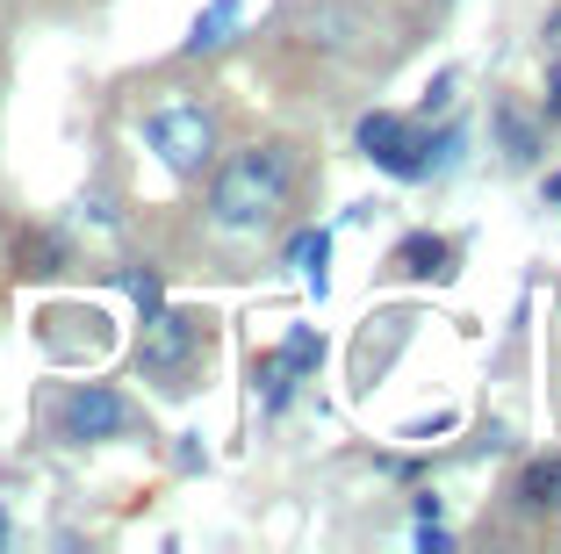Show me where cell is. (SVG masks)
<instances>
[{
	"instance_id": "9a60e30c",
	"label": "cell",
	"mask_w": 561,
	"mask_h": 554,
	"mask_svg": "<svg viewBox=\"0 0 561 554\" xmlns=\"http://www.w3.org/2000/svg\"><path fill=\"white\" fill-rule=\"evenodd\" d=\"M80 224H94V230H116L123 224V210L108 195H80Z\"/></svg>"
},
{
	"instance_id": "e0dca14e",
	"label": "cell",
	"mask_w": 561,
	"mask_h": 554,
	"mask_svg": "<svg viewBox=\"0 0 561 554\" xmlns=\"http://www.w3.org/2000/svg\"><path fill=\"white\" fill-rule=\"evenodd\" d=\"M547 202H561V173H547Z\"/></svg>"
},
{
	"instance_id": "7c38bea8",
	"label": "cell",
	"mask_w": 561,
	"mask_h": 554,
	"mask_svg": "<svg viewBox=\"0 0 561 554\" xmlns=\"http://www.w3.org/2000/svg\"><path fill=\"white\" fill-rule=\"evenodd\" d=\"M252 375H260V404H266V418H280V410H288V396H296V368H288V360L280 353H260V368H252Z\"/></svg>"
},
{
	"instance_id": "9c48e42d",
	"label": "cell",
	"mask_w": 561,
	"mask_h": 554,
	"mask_svg": "<svg viewBox=\"0 0 561 554\" xmlns=\"http://www.w3.org/2000/svg\"><path fill=\"white\" fill-rule=\"evenodd\" d=\"M496 137H504V166H533L540 159V131L518 101H496Z\"/></svg>"
},
{
	"instance_id": "2e32d148",
	"label": "cell",
	"mask_w": 561,
	"mask_h": 554,
	"mask_svg": "<svg viewBox=\"0 0 561 554\" xmlns=\"http://www.w3.org/2000/svg\"><path fill=\"white\" fill-rule=\"evenodd\" d=\"M547 123H561V58L547 66Z\"/></svg>"
},
{
	"instance_id": "30bf717a",
	"label": "cell",
	"mask_w": 561,
	"mask_h": 554,
	"mask_svg": "<svg viewBox=\"0 0 561 554\" xmlns=\"http://www.w3.org/2000/svg\"><path fill=\"white\" fill-rule=\"evenodd\" d=\"M238 15H245V8H238V0H209V8H202L195 15V30H187V58H202V50H224L231 44V30H238Z\"/></svg>"
},
{
	"instance_id": "6da1fadb",
	"label": "cell",
	"mask_w": 561,
	"mask_h": 554,
	"mask_svg": "<svg viewBox=\"0 0 561 554\" xmlns=\"http://www.w3.org/2000/svg\"><path fill=\"white\" fill-rule=\"evenodd\" d=\"M296 195V151L288 145H245L231 159L209 166V195H202V216L224 238H260V230L280 224Z\"/></svg>"
},
{
	"instance_id": "3957f363",
	"label": "cell",
	"mask_w": 561,
	"mask_h": 554,
	"mask_svg": "<svg viewBox=\"0 0 561 554\" xmlns=\"http://www.w3.org/2000/svg\"><path fill=\"white\" fill-rule=\"evenodd\" d=\"M202 353H209V317L195 310H151L145 339H137V375L165 396H187L202 375Z\"/></svg>"
},
{
	"instance_id": "ac0fdd59",
	"label": "cell",
	"mask_w": 561,
	"mask_h": 554,
	"mask_svg": "<svg viewBox=\"0 0 561 554\" xmlns=\"http://www.w3.org/2000/svg\"><path fill=\"white\" fill-rule=\"evenodd\" d=\"M8 540H15V525H8V511H0V547H8Z\"/></svg>"
},
{
	"instance_id": "4fadbf2b",
	"label": "cell",
	"mask_w": 561,
	"mask_h": 554,
	"mask_svg": "<svg viewBox=\"0 0 561 554\" xmlns=\"http://www.w3.org/2000/svg\"><path fill=\"white\" fill-rule=\"evenodd\" d=\"M324 260H331V230H302V238H296V245H288V267H296V274H302V281H310V289H317V295H324V289H331V274H324Z\"/></svg>"
},
{
	"instance_id": "52a82bcc",
	"label": "cell",
	"mask_w": 561,
	"mask_h": 554,
	"mask_svg": "<svg viewBox=\"0 0 561 554\" xmlns=\"http://www.w3.org/2000/svg\"><path fill=\"white\" fill-rule=\"evenodd\" d=\"M66 267H72V238H66V230H22V238H15V274L22 281L66 274Z\"/></svg>"
},
{
	"instance_id": "7a4b0ae2",
	"label": "cell",
	"mask_w": 561,
	"mask_h": 554,
	"mask_svg": "<svg viewBox=\"0 0 561 554\" xmlns=\"http://www.w3.org/2000/svg\"><path fill=\"white\" fill-rule=\"evenodd\" d=\"M353 137H360V151L389 180H432V173L454 166V151H461V123H446L439 137H425V123H417V115H397V109L360 115V131H353Z\"/></svg>"
},
{
	"instance_id": "d6986e66",
	"label": "cell",
	"mask_w": 561,
	"mask_h": 554,
	"mask_svg": "<svg viewBox=\"0 0 561 554\" xmlns=\"http://www.w3.org/2000/svg\"><path fill=\"white\" fill-rule=\"evenodd\" d=\"M547 36H554V44H561V15H554V30H547Z\"/></svg>"
},
{
	"instance_id": "277c9868",
	"label": "cell",
	"mask_w": 561,
	"mask_h": 554,
	"mask_svg": "<svg viewBox=\"0 0 561 554\" xmlns=\"http://www.w3.org/2000/svg\"><path fill=\"white\" fill-rule=\"evenodd\" d=\"M137 137L151 145V159L173 180H202L216 166V109H202V101L173 94V101H159V109H145Z\"/></svg>"
},
{
	"instance_id": "8fae6325",
	"label": "cell",
	"mask_w": 561,
	"mask_h": 554,
	"mask_svg": "<svg viewBox=\"0 0 561 554\" xmlns=\"http://www.w3.org/2000/svg\"><path fill=\"white\" fill-rule=\"evenodd\" d=\"M116 289L137 303V317L165 310V281H159V267H151V260H130V267H116Z\"/></svg>"
},
{
	"instance_id": "5bb4252c",
	"label": "cell",
	"mask_w": 561,
	"mask_h": 554,
	"mask_svg": "<svg viewBox=\"0 0 561 554\" xmlns=\"http://www.w3.org/2000/svg\"><path fill=\"white\" fill-rule=\"evenodd\" d=\"M274 353L288 360V368H296V375H310L317 360H324V339H317V325H296V331H288V339L274 346Z\"/></svg>"
},
{
	"instance_id": "8992f818",
	"label": "cell",
	"mask_w": 561,
	"mask_h": 554,
	"mask_svg": "<svg viewBox=\"0 0 561 554\" xmlns=\"http://www.w3.org/2000/svg\"><path fill=\"white\" fill-rule=\"evenodd\" d=\"M381 274H397V281H446V274H454V245H446L439 230H411V238H397V252L381 260Z\"/></svg>"
},
{
	"instance_id": "5b68a950",
	"label": "cell",
	"mask_w": 561,
	"mask_h": 554,
	"mask_svg": "<svg viewBox=\"0 0 561 554\" xmlns=\"http://www.w3.org/2000/svg\"><path fill=\"white\" fill-rule=\"evenodd\" d=\"M145 418L116 382H72L58 404H50V440L58 446H108V440H137Z\"/></svg>"
},
{
	"instance_id": "ba28073f",
	"label": "cell",
	"mask_w": 561,
	"mask_h": 554,
	"mask_svg": "<svg viewBox=\"0 0 561 554\" xmlns=\"http://www.w3.org/2000/svg\"><path fill=\"white\" fill-rule=\"evenodd\" d=\"M512 505H518V511H533V519L561 511V454H540V461H526V468H518Z\"/></svg>"
}]
</instances>
